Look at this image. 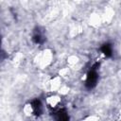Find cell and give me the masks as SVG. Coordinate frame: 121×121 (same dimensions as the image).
I'll use <instances>...</instances> for the list:
<instances>
[{"mask_svg":"<svg viewBox=\"0 0 121 121\" xmlns=\"http://www.w3.org/2000/svg\"><path fill=\"white\" fill-rule=\"evenodd\" d=\"M32 40H33V42H34L35 43H38V44L43 43V41H44L43 36L42 35V33H41L40 31H36V32L34 33V35H33V37H32Z\"/></svg>","mask_w":121,"mask_h":121,"instance_id":"5b68a950","label":"cell"},{"mask_svg":"<svg viewBox=\"0 0 121 121\" xmlns=\"http://www.w3.org/2000/svg\"><path fill=\"white\" fill-rule=\"evenodd\" d=\"M31 107H32V110L34 112L35 114H41L42 112V103L39 99H34L32 100L31 102Z\"/></svg>","mask_w":121,"mask_h":121,"instance_id":"3957f363","label":"cell"},{"mask_svg":"<svg viewBox=\"0 0 121 121\" xmlns=\"http://www.w3.org/2000/svg\"><path fill=\"white\" fill-rule=\"evenodd\" d=\"M55 121H69V116L65 110H59L55 113Z\"/></svg>","mask_w":121,"mask_h":121,"instance_id":"7a4b0ae2","label":"cell"},{"mask_svg":"<svg viewBox=\"0 0 121 121\" xmlns=\"http://www.w3.org/2000/svg\"><path fill=\"white\" fill-rule=\"evenodd\" d=\"M96 67H97V64L93 66L90 69V71L88 72V74H87L85 85H86V87L88 89H93L96 85V82H97V79H98V75H97V72H96Z\"/></svg>","mask_w":121,"mask_h":121,"instance_id":"6da1fadb","label":"cell"},{"mask_svg":"<svg viewBox=\"0 0 121 121\" xmlns=\"http://www.w3.org/2000/svg\"><path fill=\"white\" fill-rule=\"evenodd\" d=\"M101 51L102 53L106 56V57H111L112 55V45L110 43H104L102 46H101Z\"/></svg>","mask_w":121,"mask_h":121,"instance_id":"277c9868","label":"cell"}]
</instances>
